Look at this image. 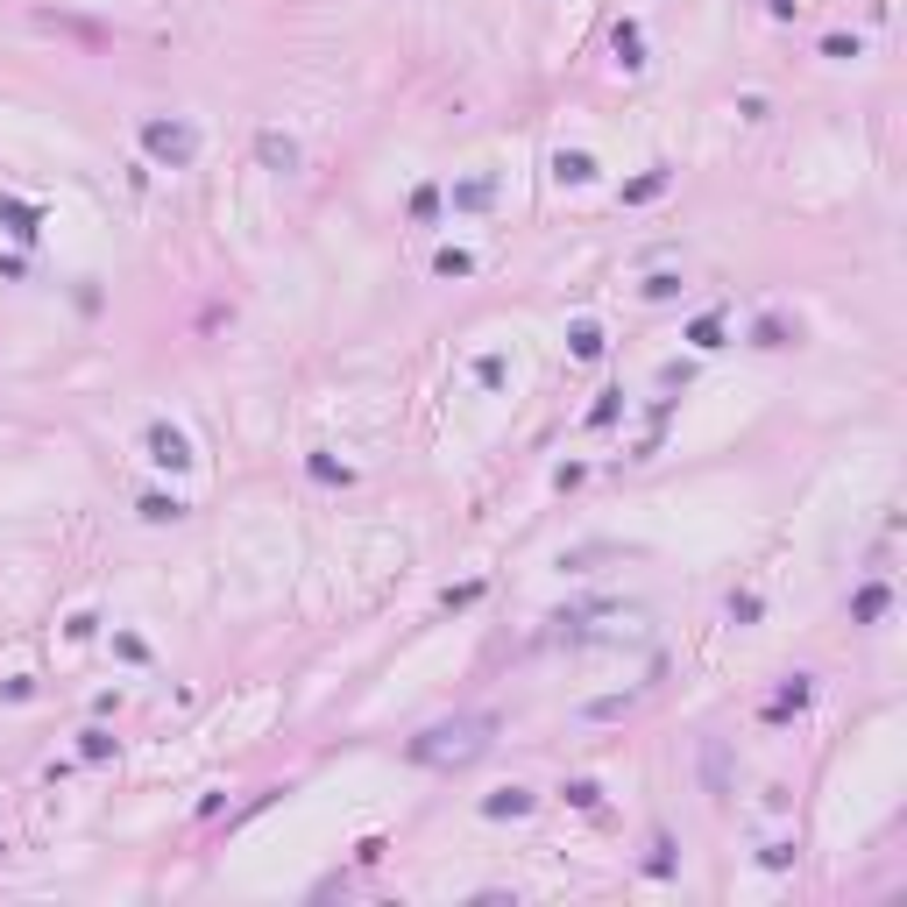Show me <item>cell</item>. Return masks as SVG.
<instances>
[{"label":"cell","mask_w":907,"mask_h":907,"mask_svg":"<svg viewBox=\"0 0 907 907\" xmlns=\"http://www.w3.org/2000/svg\"><path fill=\"white\" fill-rule=\"evenodd\" d=\"M489 745H497V716H489V709H461V716L426 723V730L404 745V759L426 766V773H461V766H475Z\"/></svg>","instance_id":"1"},{"label":"cell","mask_w":907,"mask_h":907,"mask_svg":"<svg viewBox=\"0 0 907 907\" xmlns=\"http://www.w3.org/2000/svg\"><path fill=\"white\" fill-rule=\"evenodd\" d=\"M142 149L163 163V171H185V163L199 156V128H192V121H163V114H156V121H142Z\"/></svg>","instance_id":"2"},{"label":"cell","mask_w":907,"mask_h":907,"mask_svg":"<svg viewBox=\"0 0 907 907\" xmlns=\"http://www.w3.org/2000/svg\"><path fill=\"white\" fill-rule=\"evenodd\" d=\"M142 447H149V461H156V468H171V475H178V468H192V440H185L178 426H163V419L142 433Z\"/></svg>","instance_id":"3"},{"label":"cell","mask_w":907,"mask_h":907,"mask_svg":"<svg viewBox=\"0 0 907 907\" xmlns=\"http://www.w3.org/2000/svg\"><path fill=\"white\" fill-rule=\"evenodd\" d=\"M808 702H815V681H808V674H787V681L766 695V723H787V716H801Z\"/></svg>","instance_id":"4"},{"label":"cell","mask_w":907,"mask_h":907,"mask_svg":"<svg viewBox=\"0 0 907 907\" xmlns=\"http://www.w3.org/2000/svg\"><path fill=\"white\" fill-rule=\"evenodd\" d=\"M801 341V319H787V312H759L752 319V348H794Z\"/></svg>","instance_id":"5"},{"label":"cell","mask_w":907,"mask_h":907,"mask_svg":"<svg viewBox=\"0 0 907 907\" xmlns=\"http://www.w3.org/2000/svg\"><path fill=\"white\" fill-rule=\"evenodd\" d=\"M702 787L716 801L730 794V745H723V737H702Z\"/></svg>","instance_id":"6"},{"label":"cell","mask_w":907,"mask_h":907,"mask_svg":"<svg viewBox=\"0 0 907 907\" xmlns=\"http://www.w3.org/2000/svg\"><path fill=\"white\" fill-rule=\"evenodd\" d=\"M532 801H539L532 787H497V794H482V815L489 822H511V815H532Z\"/></svg>","instance_id":"7"},{"label":"cell","mask_w":907,"mask_h":907,"mask_svg":"<svg viewBox=\"0 0 907 907\" xmlns=\"http://www.w3.org/2000/svg\"><path fill=\"white\" fill-rule=\"evenodd\" d=\"M610 50H617V64H624V71H645V29H638L631 15L610 29Z\"/></svg>","instance_id":"8"},{"label":"cell","mask_w":907,"mask_h":907,"mask_svg":"<svg viewBox=\"0 0 907 907\" xmlns=\"http://www.w3.org/2000/svg\"><path fill=\"white\" fill-rule=\"evenodd\" d=\"M256 156H263V171H298V142H291V135H277V128H263V135H256Z\"/></svg>","instance_id":"9"},{"label":"cell","mask_w":907,"mask_h":907,"mask_svg":"<svg viewBox=\"0 0 907 907\" xmlns=\"http://www.w3.org/2000/svg\"><path fill=\"white\" fill-rule=\"evenodd\" d=\"M0 227H8L15 241H36V227H43V213H36L29 199H0Z\"/></svg>","instance_id":"10"},{"label":"cell","mask_w":907,"mask_h":907,"mask_svg":"<svg viewBox=\"0 0 907 907\" xmlns=\"http://www.w3.org/2000/svg\"><path fill=\"white\" fill-rule=\"evenodd\" d=\"M667 185H674V171H667V163H652L645 178H631V185H624V206H652V199L667 192Z\"/></svg>","instance_id":"11"},{"label":"cell","mask_w":907,"mask_h":907,"mask_svg":"<svg viewBox=\"0 0 907 907\" xmlns=\"http://www.w3.org/2000/svg\"><path fill=\"white\" fill-rule=\"evenodd\" d=\"M553 178H560V185H589V178H596V156H589V149H560V156H553Z\"/></svg>","instance_id":"12"},{"label":"cell","mask_w":907,"mask_h":907,"mask_svg":"<svg viewBox=\"0 0 907 907\" xmlns=\"http://www.w3.org/2000/svg\"><path fill=\"white\" fill-rule=\"evenodd\" d=\"M567 355H574V362H596V355H603V326H596V319H574V326H567Z\"/></svg>","instance_id":"13"},{"label":"cell","mask_w":907,"mask_h":907,"mask_svg":"<svg viewBox=\"0 0 907 907\" xmlns=\"http://www.w3.org/2000/svg\"><path fill=\"white\" fill-rule=\"evenodd\" d=\"M886 603H893V596H886V582H865V589L851 596V624H879V617H886Z\"/></svg>","instance_id":"14"},{"label":"cell","mask_w":907,"mask_h":907,"mask_svg":"<svg viewBox=\"0 0 907 907\" xmlns=\"http://www.w3.org/2000/svg\"><path fill=\"white\" fill-rule=\"evenodd\" d=\"M305 475H312V482H326V489H348V482H355V468H348V461H334V454H305Z\"/></svg>","instance_id":"15"},{"label":"cell","mask_w":907,"mask_h":907,"mask_svg":"<svg viewBox=\"0 0 907 907\" xmlns=\"http://www.w3.org/2000/svg\"><path fill=\"white\" fill-rule=\"evenodd\" d=\"M674 865H681V858H674V837L659 830V837H652V851H645V879H674Z\"/></svg>","instance_id":"16"},{"label":"cell","mask_w":907,"mask_h":907,"mask_svg":"<svg viewBox=\"0 0 907 907\" xmlns=\"http://www.w3.org/2000/svg\"><path fill=\"white\" fill-rule=\"evenodd\" d=\"M489 199H497V185H489V178H461V185H454V206H461V213H482Z\"/></svg>","instance_id":"17"},{"label":"cell","mask_w":907,"mask_h":907,"mask_svg":"<svg viewBox=\"0 0 907 907\" xmlns=\"http://www.w3.org/2000/svg\"><path fill=\"white\" fill-rule=\"evenodd\" d=\"M688 348H702V355H709V348H723V312H702V319L688 326Z\"/></svg>","instance_id":"18"},{"label":"cell","mask_w":907,"mask_h":907,"mask_svg":"<svg viewBox=\"0 0 907 907\" xmlns=\"http://www.w3.org/2000/svg\"><path fill=\"white\" fill-rule=\"evenodd\" d=\"M560 794H567V808H582V815H596V808H603V787H596V780H567Z\"/></svg>","instance_id":"19"},{"label":"cell","mask_w":907,"mask_h":907,"mask_svg":"<svg viewBox=\"0 0 907 907\" xmlns=\"http://www.w3.org/2000/svg\"><path fill=\"white\" fill-rule=\"evenodd\" d=\"M482 603V582H454V589H440V610L454 617V610H475Z\"/></svg>","instance_id":"20"},{"label":"cell","mask_w":907,"mask_h":907,"mask_svg":"<svg viewBox=\"0 0 907 907\" xmlns=\"http://www.w3.org/2000/svg\"><path fill=\"white\" fill-rule=\"evenodd\" d=\"M78 759H86V766L114 759V737H107V730H86V737H78Z\"/></svg>","instance_id":"21"},{"label":"cell","mask_w":907,"mask_h":907,"mask_svg":"<svg viewBox=\"0 0 907 907\" xmlns=\"http://www.w3.org/2000/svg\"><path fill=\"white\" fill-rule=\"evenodd\" d=\"M759 610H766V603H759L752 589H730V624H759Z\"/></svg>","instance_id":"22"},{"label":"cell","mask_w":907,"mask_h":907,"mask_svg":"<svg viewBox=\"0 0 907 907\" xmlns=\"http://www.w3.org/2000/svg\"><path fill=\"white\" fill-rule=\"evenodd\" d=\"M142 518L149 525H171V518H185V504L178 497H142Z\"/></svg>","instance_id":"23"},{"label":"cell","mask_w":907,"mask_h":907,"mask_svg":"<svg viewBox=\"0 0 907 907\" xmlns=\"http://www.w3.org/2000/svg\"><path fill=\"white\" fill-rule=\"evenodd\" d=\"M433 270H440V277H468V270H475V256H468V249H440V256H433Z\"/></svg>","instance_id":"24"},{"label":"cell","mask_w":907,"mask_h":907,"mask_svg":"<svg viewBox=\"0 0 907 907\" xmlns=\"http://www.w3.org/2000/svg\"><path fill=\"white\" fill-rule=\"evenodd\" d=\"M631 709V695H603V702H589V723H617Z\"/></svg>","instance_id":"25"},{"label":"cell","mask_w":907,"mask_h":907,"mask_svg":"<svg viewBox=\"0 0 907 907\" xmlns=\"http://www.w3.org/2000/svg\"><path fill=\"white\" fill-rule=\"evenodd\" d=\"M475 383H482V390H504V355H482V362H475Z\"/></svg>","instance_id":"26"},{"label":"cell","mask_w":907,"mask_h":907,"mask_svg":"<svg viewBox=\"0 0 907 907\" xmlns=\"http://www.w3.org/2000/svg\"><path fill=\"white\" fill-rule=\"evenodd\" d=\"M433 213H440V185H419L411 192V220H433Z\"/></svg>","instance_id":"27"},{"label":"cell","mask_w":907,"mask_h":907,"mask_svg":"<svg viewBox=\"0 0 907 907\" xmlns=\"http://www.w3.org/2000/svg\"><path fill=\"white\" fill-rule=\"evenodd\" d=\"M617 397H624V390H610V397H596V404H589V426H596V433H603V426H617Z\"/></svg>","instance_id":"28"},{"label":"cell","mask_w":907,"mask_h":907,"mask_svg":"<svg viewBox=\"0 0 907 907\" xmlns=\"http://www.w3.org/2000/svg\"><path fill=\"white\" fill-rule=\"evenodd\" d=\"M759 865H766V872H787V865H794V844H766Z\"/></svg>","instance_id":"29"},{"label":"cell","mask_w":907,"mask_h":907,"mask_svg":"<svg viewBox=\"0 0 907 907\" xmlns=\"http://www.w3.org/2000/svg\"><path fill=\"white\" fill-rule=\"evenodd\" d=\"M681 291V277L674 270H659V277H645V298H674Z\"/></svg>","instance_id":"30"},{"label":"cell","mask_w":907,"mask_h":907,"mask_svg":"<svg viewBox=\"0 0 907 907\" xmlns=\"http://www.w3.org/2000/svg\"><path fill=\"white\" fill-rule=\"evenodd\" d=\"M822 57H844V64H851V57H858V36H822Z\"/></svg>","instance_id":"31"},{"label":"cell","mask_w":907,"mask_h":907,"mask_svg":"<svg viewBox=\"0 0 907 907\" xmlns=\"http://www.w3.org/2000/svg\"><path fill=\"white\" fill-rule=\"evenodd\" d=\"M114 652H121V659H149V645H142L135 631H121V638H114Z\"/></svg>","instance_id":"32"},{"label":"cell","mask_w":907,"mask_h":907,"mask_svg":"<svg viewBox=\"0 0 907 907\" xmlns=\"http://www.w3.org/2000/svg\"><path fill=\"white\" fill-rule=\"evenodd\" d=\"M766 8H773L780 22H794V8H801V0H766Z\"/></svg>","instance_id":"33"}]
</instances>
